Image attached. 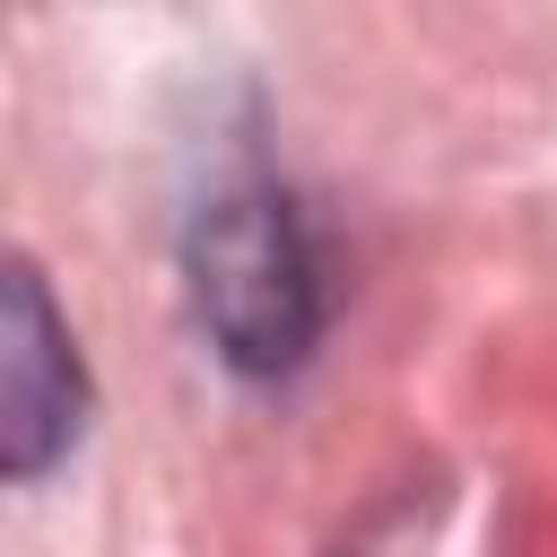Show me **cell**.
I'll list each match as a JSON object with an SVG mask.
<instances>
[{
    "label": "cell",
    "instance_id": "obj_1",
    "mask_svg": "<svg viewBox=\"0 0 557 557\" xmlns=\"http://www.w3.org/2000/svg\"><path fill=\"white\" fill-rule=\"evenodd\" d=\"M183 278H191V313L209 348L252 383H287L322 348V313H331L322 244H313L305 200L278 174H226L191 209Z\"/></svg>",
    "mask_w": 557,
    "mask_h": 557
},
{
    "label": "cell",
    "instance_id": "obj_2",
    "mask_svg": "<svg viewBox=\"0 0 557 557\" xmlns=\"http://www.w3.org/2000/svg\"><path fill=\"white\" fill-rule=\"evenodd\" d=\"M87 426V366L70 322L44 296V270H9V313H0V470L44 479Z\"/></svg>",
    "mask_w": 557,
    "mask_h": 557
}]
</instances>
